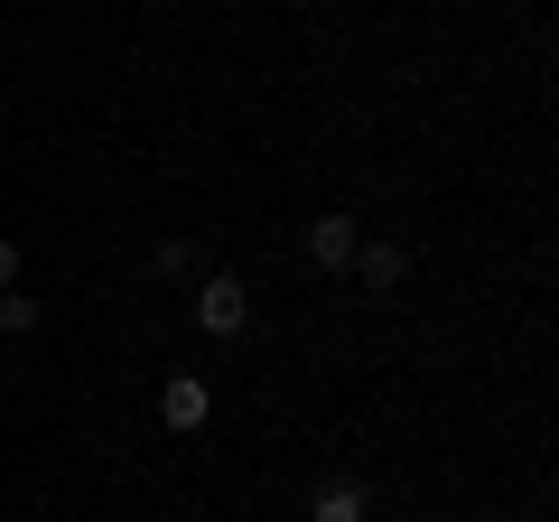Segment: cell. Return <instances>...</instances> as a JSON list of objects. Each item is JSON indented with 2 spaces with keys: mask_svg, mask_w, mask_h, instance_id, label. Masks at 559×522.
I'll return each mask as SVG.
<instances>
[{
  "mask_svg": "<svg viewBox=\"0 0 559 522\" xmlns=\"http://www.w3.org/2000/svg\"><path fill=\"white\" fill-rule=\"evenodd\" d=\"M197 327L205 336H242V327H252V289H242L234 271H205L197 281Z\"/></svg>",
  "mask_w": 559,
  "mask_h": 522,
  "instance_id": "1",
  "label": "cell"
},
{
  "mask_svg": "<svg viewBox=\"0 0 559 522\" xmlns=\"http://www.w3.org/2000/svg\"><path fill=\"white\" fill-rule=\"evenodd\" d=\"M205 420H215V382H205V373H168V382H159V429L197 439Z\"/></svg>",
  "mask_w": 559,
  "mask_h": 522,
  "instance_id": "2",
  "label": "cell"
},
{
  "mask_svg": "<svg viewBox=\"0 0 559 522\" xmlns=\"http://www.w3.org/2000/svg\"><path fill=\"white\" fill-rule=\"evenodd\" d=\"M355 281L373 289V299H392V289L411 281V252H401V242H355Z\"/></svg>",
  "mask_w": 559,
  "mask_h": 522,
  "instance_id": "3",
  "label": "cell"
},
{
  "mask_svg": "<svg viewBox=\"0 0 559 522\" xmlns=\"http://www.w3.org/2000/svg\"><path fill=\"white\" fill-rule=\"evenodd\" d=\"M355 215H318L308 224V261H318V271H355Z\"/></svg>",
  "mask_w": 559,
  "mask_h": 522,
  "instance_id": "4",
  "label": "cell"
},
{
  "mask_svg": "<svg viewBox=\"0 0 559 522\" xmlns=\"http://www.w3.org/2000/svg\"><path fill=\"white\" fill-rule=\"evenodd\" d=\"M308 522H373V495H364L355 476H326L318 503H308Z\"/></svg>",
  "mask_w": 559,
  "mask_h": 522,
  "instance_id": "5",
  "label": "cell"
},
{
  "mask_svg": "<svg viewBox=\"0 0 559 522\" xmlns=\"http://www.w3.org/2000/svg\"><path fill=\"white\" fill-rule=\"evenodd\" d=\"M28 327H38V299L28 289H0V336H28Z\"/></svg>",
  "mask_w": 559,
  "mask_h": 522,
  "instance_id": "6",
  "label": "cell"
},
{
  "mask_svg": "<svg viewBox=\"0 0 559 522\" xmlns=\"http://www.w3.org/2000/svg\"><path fill=\"white\" fill-rule=\"evenodd\" d=\"M159 271H168V281H187V271H197V242L168 234V242H159Z\"/></svg>",
  "mask_w": 559,
  "mask_h": 522,
  "instance_id": "7",
  "label": "cell"
},
{
  "mask_svg": "<svg viewBox=\"0 0 559 522\" xmlns=\"http://www.w3.org/2000/svg\"><path fill=\"white\" fill-rule=\"evenodd\" d=\"M0 289H20V242L0 234Z\"/></svg>",
  "mask_w": 559,
  "mask_h": 522,
  "instance_id": "8",
  "label": "cell"
}]
</instances>
